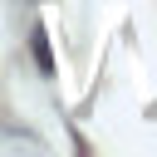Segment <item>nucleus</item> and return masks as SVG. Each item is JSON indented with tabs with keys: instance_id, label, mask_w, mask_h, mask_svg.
<instances>
[{
	"instance_id": "obj_1",
	"label": "nucleus",
	"mask_w": 157,
	"mask_h": 157,
	"mask_svg": "<svg viewBox=\"0 0 157 157\" xmlns=\"http://www.w3.org/2000/svg\"><path fill=\"white\" fill-rule=\"evenodd\" d=\"M34 59H39V69H44V74L54 69V59H49V34H44V25H34Z\"/></svg>"
}]
</instances>
